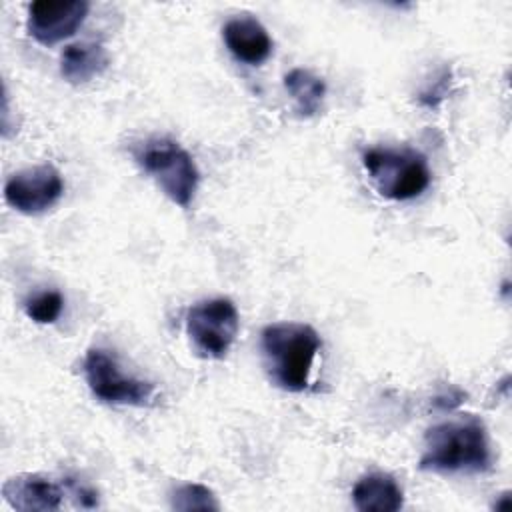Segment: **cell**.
I'll use <instances>...</instances> for the list:
<instances>
[{
	"label": "cell",
	"instance_id": "obj_15",
	"mask_svg": "<svg viewBox=\"0 0 512 512\" xmlns=\"http://www.w3.org/2000/svg\"><path fill=\"white\" fill-rule=\"evenodd\" d=\"M64 310V298L58 290H42L24 300V312L38 324H52Z\"/></svg>",
	"mask_w": 512,
	"mask_h": 512
},
{
	"label": "cell",
	"instance_id": "obj_6",
	"mask_svg": "<svg viewBox=\"0 0 512 512\" xmlns=\"http://www.w3.org/2000/svg\"><path fill=\"white\" fill-rule=\"evenodd\" d=\"M84 376L90 392L106 404L148 406L154 396V384L122 374L116 358L102 348L86 352Z\"/></svg>",
	"mask_w": 512,
	"mask_h": 512
},
{
	"label": "cell",
	"instance_id": "obj_7",
	"mask_svg": "<svg viewBox=\"0 0 512 512\" xmlns=\"http://www.w3.org/2000/svg\"><path fill=\"white\" fill-rule=\"evenodd\" d=\"M64 194L62 174L52 164L12 174L4 184V200L10 208L34 216L52 208Z\"/></svg>",
	"mask_w": 512,
	"mask_h": 512
},
{
	"label": "cell",
	"instance_id": "obj_14",
	"mask_svg": "<svg viewBox=\"0 0 512 512\" xmlns=\"http://www.w3.org/2000/svg\"><path fill=\"white\" fill-rule=\"evenodd\" d=\"M170 506L174 510H186V512H190V510H218L220 508L214 492L208 486L196 484V482L176 486V490H172V494H170Z\"/></svg>",
	"mask_w": 512,
	"mask_h": 512
},
{
	"label": "cell",
	"instance_id": "obj_10",
	"mask_svg": "<svg viewBox=\"0 0 512 512\" xmlns=\"http://www.w3.org/2000/svg\"><path fill=\"white\" fill-rule=\"evenodd\" d=\"M222 38L230 54L250 66L262 64L272 54V38L254 16L230 18L222 28Z\"/></svg>",
	"mask_w": 512,
	"mask_h": 512
},
{
	"label": "cell",
	"instance_id": "obj_12",
	"mask_svg": "<svg viewBox=\"0 0 512 512\" xmlns=\"http://www.w3.org/2000/svg\"><path fill=\"white\" fill-rule=\"evenodd\" d=\"M108 52L100 42H76L60 56V74L70 84H86L108 68Z\"/></svg>",
	"mask_w": 512,
	"mask_h": 512
},
{
	"label": "cell",
	"instance_id": "obj_9",
	"mask_svg": "<svg viewBox=\"0 0 512 512\" xmlns=\"http://www.w3.org/2000/svg\"><path fill=\"white\" fill-rule=\"evenodd\" d=\"M2 496L14 510L48 512L62 506L66 488L42 474H18L4 482Z\"/></svg>",
	"mask_w": 512,
	"mask_h": 512
},
{
	"label": "cell",
	"instance_id": "obj_8",
	"mask_svg": "<svg viewBox=\"0 0 512 512\" xmlns=\"http://www.w3.org/2000/svg\"><path fill=\"white\" fill-rule=\"evenodd\" d=\"M88 10L86 0H36L28 6V34L42 46H54L82 26Z\"/></svg>",
	"mask_w": 512,
	"mask_h": 512
},
{
	"label": "cell",
	"instance_id": "obj_11",
	"mask_svg": "<svg viewBox=\"0 0 512 512\" xmlns=\"http://www.w3.org/2000/svg\"><path fill=\"white\" fill-rule=\"evenodd\" d=\"M352 502L360 512H396L404 506V492L394 476L372 472L354 484Z\"/></svg>",
	"mask_w": 512,
	"mask_h": 512
},
{
	"label": "cell",
	"instance_id": "obj_4",
	"mask_svg": "<svg viewBox=\"0 0 512 512\" xmlns=\"http://www.w3.org/2000/svg\"><path fill=\"white\" fill-rule=\"evenodd\" d=\"M136 162L178 206L188 208L194 200L200 172L186 148L172 138H150L136 152Z\"/></svg>",
	"mask_w": 512,
	"mask_h": 512
},
{
	"label": "cell",
	"instance_id": "obj_5",
	"mask_svg": "<svg viewBox=\"0 0 512 512\" xmlns=\"http://www.w3.org/2000/svg\"><path fill=\"white\" fill-rule=\"evenodd\" d=\"M240 316L232 300H200L186 312V334L204 358H224L236 340Z\"/></svg>",
	"mask_w": 512,
	"mask_h": 512
},
{
	"label": "cell",
	"instance_id": "obj_1",
	"mask_svg": "<svg viewBox=\"0 0 512 512\" xmlns=\"http://www.w3.org/2000/svg\"><path fill=\"white\" fill-rule=\"evenodd\" d=\"M490 460V444L482 420L466 414L426 430L418 466L436 474H478L490 468Z\"/></svg>",
	"mask_w": 512,
	"mask_h": 512
},
{
	"label": "cell",
	"instance_id": "obj_3",
	"mask_svg": "<svg viewBox=\"0 0 512 512\" xmlns=\"http://www.w3.org/2000/svg\"><path fill=\"white\" fill-rule=\"evenodd\" d=\"M362 164L378 194L388 200H414L430 186L428 160L414 148H368Z\"/></svg>",
	"mask_w": 512,
	"mask_h": 512
},
{
	"label": "cell",
	"instance_id": "obj_2",
	"mask_svg": "<svg viewBox=\"0 0 512 512\" xmlns=\"http://www.w3.org/2000/svg\"><path fill=\"white\" fill-rule=\"evenodd\" d=\"M262 364L270 382L286 392L308 388L320 334L304 322H274L262 330Z\"/></svg>",
	"mask_w": 512,
	"mask_h": 512
},
{
	"label": "cell",
	"instance_id": "obj_13",
	"mask_svg": "<svg viewBox=\"0 0 512 512\" xmlns=\"http://www.w3.org/2000/svg\"><path fill=\"white\" fill-rule=\"evenodd\" d=\"M284 88L294 100V110L300 118H312L320 112L326 84L320 76L306 68H292L284 76Z\"/></svg>",
	"mask_w": 512,
	"mask_h": 512
}]
</instances>
